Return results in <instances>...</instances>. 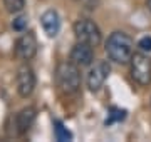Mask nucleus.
<instances>
[{"label": "nucleus", "mask_w": 151, "mask_h": 142, "mask_svg": "<svg viewBox=\"0 0 151 142\" xmlns=\"http://www.w3.org/2000/svg\"><path fill=\"white\" fill-rule=\"evenodd\" d=\"M138 47H139V50H143V52H151V37L150 35L141 37L139 42H138Z\"/></svg>", "instance_id": "obj_15"}, {"label": "nucleus", "mask_w": 151, "mask_h": 142, "mask_svg": "<svg viewBox=\"0 0 151 142\" xmlns=\"http://www.w3.org/2000/svg\"><path fill=\"white\" fill-rule=\"evenodd\" d=\"M79 5H82L84 9H87V10H94L97 5H99V0H76Z\"/></svg>", "instance_id": "obj_16"}, {"label": "nucleus", "mask_w": 151, "mask_h": 142, "mask_svg": "<svg viewBox=\"0 0 151 142\" xmlns=\"http://www.w3.org/2000/svg\"><path fill=\"white\" fill-rule=\"evenodd\" d=\"M74 37L77 42H82V44H87L91 47H97L103 40V33L97 27V23L91 18H79L74 22Z\"/></svg>", "instance_id": "obj_4"}, {"label": "nucleus", "mask_w": 151, "mask_h": 142, "mask_svg": "<svg viewBox=\"0 0 151 142\" xmlns=\"http://www.w3.org/2000/svg\"><path fill=\"white\" fill-rule=\"evenodd\" d=\"M131 77L138 85L148 87L151 84V57L146 52H134L129 60Z\"/></svg>", "instance_id": "obj_3"}, {"label": "nucleus", "mask_w": 151, "mask_h": 142, "mask_svg": "<svg viewBox=\"0 0 151 142\" xmlns=\"http://www.w3.org/2000/svg\"><path fill=\"white\" fill-rule=\"evenodd\" d=\"M37 110L35 107H24L22 110H19L14 117V134L15 136H22L32 127L34 120H35Z\"/></svg>", "instance_id": "obj_9"}, {"label": "nucleus", "mask_w": 151, "mask_h": 142, "mask_svg": "<svg viewBox=\"0 0 151 142\" xmlns=\"http://www.w3.org/2000/svg\"><path fill=\"white\" fill-rule=\"evenodd\" d=\"M146 7H148V10L151 12V0H146Z\"/></svg>", "instance_id": "obj_17"}, {"label": "nucleus", "mask_w": 151, "mask_h": 142, "mask_svg": "<svg viewBox=\"0 0 151 142\" xmlns=\"http://www.w3.org/2000/svg\"><path fill=\"white\" fill-rule=\"evenodd\" d=\"M40 25L47 37H55L60 30V17L55 10H45L40 15Z\"/></svg>", "instance_id": "obj_10"}, {"label": "nucleus", "mask_w": 151, "mask_h": 142, "mask_svg": "<svg viewBox=\"0 0 151 142\" xmlns=\"http://www.w3.org/2000/svg\"><path fill=\"white\" fill-rule=\"evenodd\" d=\"M54 134H55V139L59 142L72 141V132H70L60 120H54Z\"/></svg>", "instance_id": "obj_11"}, {"label": "nucleus", "mask_w": 151, "mask_h": 142, "mask_svg": "<svg viewBox=\"0 0 151 142\" xmlns=\"http://www.w3.org/2000/svg\"><path fill=\"white\" fill-rule=\"evenodd\" d=\"M106 54L113 62L126 65L134 54V42L126 32L116 30L106 40Z\"/></svg>", "instance_id": "obj_1"}, {"label": "nucleus", "mask_w": 151, "mask_h": 142, "mask_svg": "<svg viewBox=\"0 0 151 142\" xmlns=\"http://www.w3.org/2000/svg\"><path fill=\"white\" fill-rule=\"evenodd\" d=\"M37 54V38L32 32L22 33L15 40V55L20 60H30Z\"/></svg>", "instance_id": "obj_7"}, {"label": "nucleus", "mask_w": 151, "mask_h": 142, "mask_svg": "<svg viewBox=\"0 0 151 142\" xmlns=\"http://www.w3.org/2000/svg\"><path fill=\"white\" fill-rule=\"evenodd\" d=\"M69 60L72 64H76L79 69H82V67H91L92 62H94V50H92L91 45L77 42V44L70 49Z\"/></svg>", "instance_id": "obj_8"}, {"label": "nucleus", "mask_w": 151, "mask_h": 142, "mask_svg": "<svg viewBox=\"0 0 151 142\" xmlns=\"http://www.w3.org/2000/svg\"><path fill=\"white\" fill-rule=\"evenodd\" d=\"M109 74H111V65H109L108 62L106 60L97 62L96 65L89 70V74H87V79H86L87 89L91 92H97L104 85V82H106V79H108Z\"/></svg>", "instance_id": "obj_6"}, {"label": "nucleus", "mask_w": 151, "mask_h": 142, "mask_svg": "<svg viewBox=\"0 0 151 142\" xmlns=\"http://www.w3.org/2000/svg\"><path fill=\"white\" fill-rule=\"evenodd\" d=\"M81 69L72 64L70 60H65V62H60L57 69H55V84L62 94L65 95H74V94L79 92L81 89Z\"/></svg>", "instance_id": "obj_2"}, {"label": "nucleus", "mask_w": 151, "mask_h": 142, "mask_svg": "<svg viewBox=\"0 0 151 142\" xmlns=\"http://www.w3.org/2000/svg\"><path fill=\"white\" fill-rule=\"evenodd\" d=\"M126 117V110L124 109H118V107H111L109 110V117L106 119V126L113 124V122H119Z\"/></svg>", "instance_id": "obj_13"}, {"label": "nucleus", "mask_w": 151, "mask_h": 142, "mask_svg": "<svg viewBox=\"0 0 151 142\" xmlns=\"http://www.w3.org/2000/svg\"><path fill=\"white\" fill-rule=\"evenodd\" d=\"M15 85H17L19 95L24 99L30 97L34 94V89H35V74H34V69L29 64H22L17 69Z\"/></svg>", "instance_id": "obj_5"}, {"label": "nucleus", "mask_w": 151, "mask_h": 142, "mask_svg": "<svg viewBox=\"0 0 151 142\" xmlns=\"http://www.w3.org/2000/svg\"><path fill=\"white\" fill-rule=\"evenodd\" d=\"M4 5L10 13H20L25 9V0H4Z\"/></svg>", "instance_id": "obj_12"}, {"label": "nucleus", "mask_w": 151, "mask_h": 142, "mask_svg": "<svg viewBox=\"0 0 151 142\" xmlns=\"http://www.w3.org/2000/svg\"><path fill=\"white\" fill-rule=\"evenodd\" d=\"M12 28L17 30V32H24L25 28H27V15H19L14 18V22H12Z\"/></svg>", "instance_id": "obj_14"}]
</instances>
